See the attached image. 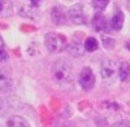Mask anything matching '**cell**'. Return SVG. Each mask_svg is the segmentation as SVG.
Instances as JSON below:
<instances>
[{"label": "cell", "instance_id": "obj_8", "mask_svg": "<svg viewBox=\"0 0 130 127\" xmlns=\"http://www.w3.org/2000/svg\"><path fill=\"white\" fill-rule=\"evenodd\" d=\"M51 19L52 22L60 26V25H64L68 19V13L61 8V7H53L52 10H51Z\"/></svg>", "mask_w": 130, "mask_h": 127}, {"label": "cell", "instance_id": "obj_5", "mask_svg": "<svg viewBox=\"0 0 130 127\" xmlns=\"http://www.w3.org/2000/svg\"><path fill=\"white\" fill-rule=\"evenodd\" d=\"M95 82H96V78H95V74H94L92 69L89 66H85L78 75V83L82 87V90L83 91H91L95 86Z\"/></svg>", "mask_w": 130, "mask_h": 127}, {"label": "cell", "instance_id": "obj_11", "mask_svg": "<svg viewBox=\"0 0 130 127\" xmlns=\"http://www.w3.org/2000/svg\"><path fill=\"white\" fill-rule=\"evenodd\" d=\"M13 14V5L10 0H0V17L8 18Z\"/></svg>", "mask_w": 130, "mask_h": 127}, {"label": "cell", "instance_id": "obj_13", "mask_svg": "<svg viewBox=\"0 0 130 127\" xmlns=\"http://www.w3.org/2000/svg\"><path fill=\"white\" fill-rule=\"evenodd\" d=\"M7 127H30V124L25 118L20 115H12L7 121Z\"/></svg>", "mask_w": 130, "mask_h": 127}, {"label": "cell", "instance_id": "obj_21", "mask_svg": "<svg viewBox=\"0 0 130 127\" xmlns=\"http://www.w3.org/2000/svg\"><path fill=\"white\" fill-rule=\"evenodd\" d=\"M126 48L130 51V40H127V41H126Z\"/></svg>", "mask_w": 130, "mask_h": 127}, {"label": "cell", "instance_id": "obj_4", "mask_svg": "<svg viewBox=\"0 0 130 127\" xmlns=\"http://www.w3.org/2000/svg\"><path fill=\"white\" fill-rule=\"evenodd\" d=\"M68 13V19L74 25H86L87 18L85 14V8L81 3L73 4L72 7H69V9L67 10Z\"/></svg>", "mask_w": 130, "mask_h": 127}, {"label": "cell", "instance_id": "obj_15", "mask_svg": "<svg viewBox=\"0 0 130 127\" xmlns=\"http://www.w3.org/2000/svg\"><path fill=\"white\" fill-rule=\"evenodd\" d=\"M111 0H92V7L98 10V12H102V10H104L108 4H109Z\"/></svg>", "mask_w": 130, "mask_h": 127}, {"label": "cell", "instance_id": "obj_3", "mask_svg": "<svg viewBox=\"0 0 130 127\" xmlns=\"http://www.w3.org/2000/svg\"><path fill=\"white\" fill-rule=\"evenodd\" d=\"M100 75L107 82H115V79L118 77V65L116 61L111 58L103 60L100 64Z\"/></svg>", "mask_w": 130, "mask_h": 127}, {"label": "cell", "instance_id": "obj_14", "mask_svg": "<svg viewBox=\"0 0 130 127\" xmlns=\"http://www.w3.org/2000/svg\"><path fill=\"white\" fill-rule=\"evenodd\" d=\"M99 48V41H98L94 36H89L85 39V49L86 52H89V53H92V52L98 51Z\"/></svg>", "mask_w": 130, "mask_h": 127}, {"label": "cell", "instance_id": "obj_7", "mask_svg": "<svg viewBox=\"0 0 130 127\" xmlns=\"http://www.w3.org/2000/svg\"><path fill=\"white\" fill-rule=\"evenodd\" d=\"M92 27L95 31L98 33H104V31H109V21L107 19V17L102 13V12H98L94 18H92Z\"/></svg>", "mask_w": 130, "mask_h": 127}, {"label": "cell", "instance_id": "obj_9", "mask_svg": "<svg viewBox=\"0 0 130 127\" xmlns=\"http://www.w3.org/2000/svg\"><path fill=\"white\" fill-rule=\"evenodd\" d=\"M124 19H125L124 13L121 10H116L112 18L109 19V29L112 31H120L124 26Z\"/></svg>", "mask_w": 130, "mask_h": 127}, {"label": "cell", "instance_id": "obj_20", "mask_svg": "<svg viewBox=\"0 0 130 127\" xmlns=\"http://www.w3.org/2000/svg\"><path fill=\"white\" fill-rule=\"evenodd\" d=\"M126 8L127 10H130V0H126Z\"/></svg>", "mask_w": 130, "mask_h": 127}, {"label": "cell", "instance_id": "obj_19", "mask_svg": "<svg viewBox=\"0 0 130 127\" xmlns=\"http://www.w3.org/2000/svg\"><path fill=\"white\" fill-rule=\"evenodd\" d=\"M30 3H31V5L37 7V5H39V4H40V0H30Z\"/></svg>", "mask_w": 130, "mask_h": 127}, {"label": "cell", "instance_id": "obj_6", "mask_svg": "<svg viewBox=\"0 0 130 127\" xmlns=\"http://www.w3.org/2000/svg\"><path fill=\"white\" fill-rule=\"evenodd\" d=\"M82 35H74L73 39L70 40V43L68 44V52H69V55L74 56V57H81L85 55V40L82 41L81 40Z\"/></svg>", "mask_w": 130, "mask_h": 127}, {"label": "cell", "instance_id": "obj_1", "mask_svg": "<svg viewBox=\"0 0 130 127\" xmlns=\"http://www.w3.org/2000/svg\"><path fill=\"white\" fill-rule=\"evenodd\" d=\"M51 75H52L53 82H55L57 86L67 87L69 84H72V82H73L74 71H73L72 65L68 61L59 60V61H55V64L52 65Z\"/></svg>", "mask_w": 130, "mask_h": 127}, {"label": "cell", "instance_id": "obj_18", "mask_svg": "<svg viewBox=\"0 0 130 127\" xmlns=\"http://www.w3.org/2000/svg\"><path fill=\"white\" fill-rule=\"evenodd\" d=\"M111 127H130V123L126 121H121V122H116L113 123Z\"/></svg>", "mask_w": 130, "mask_h": 127}, {"label": "cell", "instance_id": "obj_12", "mask_svg": "<svg viewBox=\"0 0 130 127\" xmlns=\"http://www.w3.org/2000/svg\"><path fill=\"white\" fill-rule=\"evenodd\" d=\"M118 78L121 82H129L130 80V64L126 61L120 62L118 65Z\"/></svg>", "mask_w": 130, "mask_h": 127}, {"label": "cell", "instance_id": "obj_10", "mask_svg": "<svg viewBox=\"0 0 130 127\" xmlns=\"http://www.w3.org/2000/svg\"><path fill=\"white\" fill-rule=\"evenodd\" d=\"M12 87V78L9 73L0 69V92H5Z\"/></svg>", "mask_w": 130, "mask_h": 127}, {"label": "cell", "instance_id": "obj_17", "mask_svg": "<svg viewBox=\"0 0 130 127\" xmlns=\"http://www.w3.org/2000/svg\"><path fill=\"white\" fill-rule=\"evenodd\" d=\"M8 57H9V55H8L7 49H4L3 47H0V62L7 61V60H8Z\"/></svg>", "mask_w": 130, "mask_h": 127}, {"label": "cell", "instance_id": "obj_16", "mask_svg": "<svg viewBox=\"0 0 130 127\" xmlns=\"http://www.w3.org/2000/svg\"><path fill=\"white\" fill-rule=\"evenodd\" d=\"M102 41H103V46H104L107 49H112V48L115 47V39L111 38V36L103 35V36H102Z\"/></svg>", "mask_w": 130, "mask_h": 127}, {"label": "cell", "instance_id": "obj_22", "mask_svg": "<svg viewBox=\"0 0 130 127\" xmlns=\"http://www.w3.org/2000/svg\"><path fill=\"white\" fill-rule=\"evenodd\" d=\"M3 44H4V41H3V38H2V35H0V47H3Z\"/></svg>", "mask_w": 130, "mask_h": 127}, {"label": "cell", "instance_id": "obj_2", "mask_svg": "<svg viewBox=\"0 0 130 127\" xmlns=\"http://www.w3.org/2000/svg\"><path fill=\"white\" fill-rule=\"evenodd\" d=\"M44 44L51 53H60L68 48V40L62 34L48 33L44 36Z\"/></svg>", "mask_w": 130, "mask_h": 127}]
</instances>
